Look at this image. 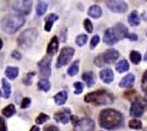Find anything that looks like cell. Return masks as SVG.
Segmentation results:
<instances>
[{
	"label": "cell",
	"mask_w": 147,
	"mask_h": 131,
	"mask_svg": "<svg viewBox=\"0 0 147 131\" xmlns=\"http://www.w3.org/2000/svg\"><path fill=\"white\" fill-rule=\"evenodd\" d=\"M144 112H145V107L142 105V103L140 102L139 100H134L130 109L131 116L135 118H140L143 116Z\"/></svg>",
	"instance_id": "12"
},
{
	"label": "cell",
	"mask_w": 147,
	"mask_h": 131,
	"mask_svg": "<svg viewBox=\"0 0 147 131\" xmlns=\"http://www.w3.org/2000/svg\"><path fill=\"white\" fill-rule=\"evenodd\" d=\"M24 1H27V0H24Z\"/></svg>",
	"instance_id": "48"
},
{
	"label": "cell",
	"mask_w": 147,
	"mask_h": 131,
	"mask_svg": "<svg viewBox=\"0 0 147 131\" xmlns=\"http://www.w3.org/2000/svg\"><path fill=\"white\" fill-rule=\"evenodd\" d=\"M141 88L144 93L147 95V71L144 74L143 78H142V82H141Z\"/></svg>",
	"instance_id": "36"
},
{
	"label": "cell",
	"mask_w": 147,
	"mask_h": 131,
	"mask_svg": "<svg viewBox=\"0 0 147 131\" xmlns=\"http://www.w3.org/2000/svg\"><path fill=\"white\" fill-rule=\"evenodd\" d=\"M134 81H135L134 76L133 74H128V75H127L126 76H124L121 79V82H120L119 85H120L121 88H131V87L134 86Z\"/></svg>",
	"instance_id": "16"
},
{
	"label": "cell",
	"mask_w": 147,
	"mask_h": 131,
	"mask_svg": "<svg viewBox=\"0 0 147 131\" xmlns=\"http://www.w3.org/2000/svg\"><path fill=\"white\" fill-rule=\"evenodd\" d=\"M88 14L93 18H99L102 15V9L99 5H92L88 10Z\"/></svg>",
	"instance_id": "19"
},
{
	"label": "cell",
	"mask_w": 147,
	"mask_h": 131,
	"mask_svg": "<svg viewBox=\"0 0 147 131\" xmlns=\"http://www.w3.org/2000/svg\"><path fill=\"white\" fill-rule=\"evenodd\" d=\"M129 127L131 128V129H133V130H140L141 128H142V123L140 122V121H139V120H137V119H133V120H131L130 122H129Z\"/></svg>",
	"instance_id": "31"
},
{
	"label": "cell",
	"mask_w": 147,
	"mask_h": 131,
	"mask_svg": "<svg viewBox=\"0 0 147 131\" xmlns=\"http://www.w3.org/2000/svg\"><path fill=\"white\" fill-rule=\"evenodd\" d=\"M95 63L98 66V67H102L103 66V64L105 63L104 61H103V58H102V55L101 56H98L95 58Z\"/></svg>",
	"instance_id": "39"
},
{
	"label": "cell",
	"mask_w": 147,
	"mask_h": 131,
	"mask_svg": "<svg viewBox=\"0 0 147 131\" xmlns=\"http://www.w3.org/2000/svg\"><path fill=\"white\" fill-rule=\"evenodd\" d=\"M71 111L69 109H63L58 112H56L54 114V119L59 122V123H62V124H67L71 118Z\"/></svg>",
	"instance_id": "13"
},
{
	"label": "cell",
	"mask_w": 147,
	"mask_h": 131,
	"mask_svg": "<svg viewBox=\"0 0 147 131\" xmlns=\"http://www.w3.org/2000/svg\"><path fill=\"white\" fill-rule=\"evenodd\" d=\"M130 58H131V61L133 62V63L134 64H138L140 63L141 61V55L139 51H131V54H130Z\"/></svg>",
	"instance_id": "29"
},
{
	"label": "cell",
	"mask_w": 147,
	"mask_h": 131,
	"mask_svg": "<svg viewBox=\"0 0 147 131\" xmlns=\"http://www.w3.org/2000/svg\"><path fill=\"white\" fill-rule=\"evenodd\" d=\"M128 36V29L122 23H117L115 27L107 29L103 35V41L109 45H113L119 40Z\"/></svg>",
	"instance_id": "2"
},
{
	"label": "cell",
	"mask_w": 147,
	"mask_h": 131,
	"mask_svg": "<svg viewBox=\"0 0 147 131\" xmlns=\"http://www.w3.org/2000/svg\"><path fill=\"white\" fill-rule=\"evenodd\" d=\"M40 70V76L42 80H47L51 76V57H45L38 63Z\"/></svg>",
	"instance_id": "7"
},
{
	"label": "cell",
	"mask_w": 147,
	"mask_h": 131,
	"mask_svg": "<svg viewBox=\"0 0 147 131\" xmlns=\"http://www.w3.org/2000/svg\"><path fill=\"white\" fill-rule=\"evenodd\" d=\"M82 78L83 80L84 81V82L86 83L87 87L90 88L92 87L95 82H96V77H95V75L93 72L91 71H87V72H84L82 76Z\"/></svg>",
	"instance_id": "17"
},
{
	"label": "cell",
	"mask_w": 147,
	"mask_h": 131,
	"mask_svg": "<svg viewBox=\"0 0 147 131\" xmlns=\"http://www.w3.org/2000/svg\"><path fill=\"white\" fill-rule=\"evenodd\" d=\"M19 73V69L16 67H8L5 70V75L9 80H15Z\"/></svg>",
	"instance_id": "21"
},
{
	"label": "cell",
	"mask_w": 147,
	"mask_h": 131,
	"mask_svg": "<svg viewBox=\"0 0 147 131\" xmlns=\"http://www.w3.org/2000/svg\"><path fill=\"white\" fill-rule=\"evenodd\" d=\"M38 87L40 90H42L44 92H48L50 90L51 84H50L49 81H47V80H40L38 82Z\"/></svg>",
	"instance_id": "28"
},
{
	"label": "cell",
	"mask_w": 147,
	"mask_h": 131,
	"mask_svg": "<svg viewBox=\"0 0 147 131\" xmlns=\"http://www.w3.org/2000/svg\"><path fill=\"white\" fill-rule=\"evenodd\" d=\"M128 21H129V23H130L131 26L136 27V26H139L140 25V17L138 15L137 11H134V12H132L129 15V16H128Z\"/></svg>",
	"instance_id": "22"
},
{
	"label": "cell",
	"mask_w": 147,
	"mask_h": 131,
	"mask_svg": "<svg viewBox=\"0 0 147 131\" xmlns=\"http://www.w3.org/2000/svg\"><path fill=\"white\" fill-rule=\"evenodd\" d=\"M31 103V100L30 98H24L22 101V104H21V108L22 109H26L29 106Z\"/></svg>",
	"instance_id": "38"
},
{
	"label": "cell",
	"mask_w": 147,
	"mask_h": 131,
	"mask_svg": "<svg viewBox=\"0 0 147 131\" xmlns=\"http://www.w3.org/2000/svg\"><path fill=\"white\" fill-rule=\"evenodd\" d=\"M30 131H40V129H39V127H37V126H33V127L31 128Z\"/></svg>",
	"instance_id": "44"
},
{
	"label": "cell",
	"mask_w": 147,
	"mask_h": 131,
	"mask_svg": "<svg viewBox=\"0 0 147 131\" xmlns=\"http://www.w3.org/2000/svg\"><path fill=\"white\" fill-rule=\"evenodd\" d=\"M87 40H88V36L85 35V34H81V35L77 37L76 44L78 46H83V45H84L87 43Z\"/></svg>",
	"instance_id": "30"
},
{
	"label": "cell",
	"mask_w": 147,
	"mask_h": 131,
	"mask_svg": "<svg viewBox=\"0 0 147 131\" xmlns=\"http://www.w3.org/2000/svg\"><path fill=\"white\" fill-rule=\"evenodd\" d=\"M11 57H12L13 58H15L16 60H21V58H22L21 53H20L19 51H13L11 52Z\"/></svg>",
	"instance_id": "40"
},
{
	"label": "cell",
	"mask_w": 147,
	"mask_h": 131,
	"mask_svg": "<svg viewBox=\"0 0 147 131\" xmlns=\"http://www.w3.org/2000/svg\"><path fill=\"white\" fill-rule=\"evenodd\" d=\"M58 50H59V39H58L57 36H54L52 38V39L47 46V51L49 56H53V55H55V53H57Z\"/></svg>",
	"instance_id": "14"
},
{
	"label": "cell",
	"mask_w": 147,
	"mask_h": 131,
	"mask_svg": "<svg viewBox=\"0 0 147 131\" xmlns=\"http://www.w3.org/2000/svg\"><path fill=\"white\" fill-rule=\"evenodd\" d=\"M78 63H79V61H76V62H74L71 65V67L68 69V75L70 76H76L77 74H78V70H79V67H78Z\"/></svg>",
	"instance_id": "27"
},
{
	"label": "cell",
	"mask_w": 147,
	"mask_h": 131,
	"mask_svg": "<svg viewBox=\"0 0 147 131\" xmlns=\"http://www.w3.org/2000/svg\"><path fill=\"white\" fill-rule=\"evenodd\" d=\"M74 88H75V92H74L75 94H80L84 90V85L81 82H75Z\"/></svg>",
	"instance_id": "35"
},
{
	"label": "cell",
	"mask_w": 147,
	"mask_h": 131,
	"mask_svg": "<svg viewBox=\"0 0 147 131\" xmlns=\"http://www.w3.org/2000/svg\"><path fill=\"white\" fill-rule=\"evenodd\" d=\"M128 37V39H130V40H137L138 39V36L135 34V33H132V34H130V35H128L127 36Z\"/></svg>",
	"instance_id": "43"
},
{
	"label": "cell",
	"mask_w": 147,
	"mask_h": 131,
	"mask_svg": "<svg viewBox=\"0 0 147 131\" xmlns=\"http://www.w3.org/2000/svg\"><path fill=\"white\" fill-rule=\"evenodd\" d=\"M119 57H120L119 51L115 49H109L102 54V58L104 63L109 64L115 63Z\"/></svg>",
	"instance_id": "11"
},
{
	"label": "cell",
	"mask_w": 147,
	"mask_h": 131,
	"mask_svg": "<svg viewBox=\"0 0 147 131\" xmlns=\"http://www.w3.org/2000/svg\"><path fill=\"white\" fill-rule=\"evenodd\" d=\"M59 19V16L55 14H50L46 17V24H45V30L47 32H50L53 23Z\"/></svg>",
	"instance_id": "18"
},
{
	"label": "cell",
	"mask_w": 147,
	"mask_h": 131,
	"mask_svg": "<svg viewBox=\"0 0 147 131\" xmlns=\"http://www.w3.org/2000/svg\"><path fill=\"white\" fill-rule=\"evenodd\" d=\"M49 119V116H47V114L45 113H40L35 119V123L37 124H44L45 122H47V120Z\"/></svg>",
	"instance_id": "32"
},
{
	"label": "cell",
	"mask_w": 147,
	"mask_h": 131,
	"mask_svg": "<svg viewBox=\"0 0 147 131\" xmlns=\"http://www.w3.org/2000/svg\"><path fill=\"white\" fill-rule=\"evenodd\" d=\"M100 78L105 83H111L114 81V73L111 69H104L100 72Z\"/></svg>",
	"instance_id": "15"
},
{
	"label": "cell",
	"mask_w": 147,
	"mask_h": 131,
	"mask_svg": "<svg viewBox=\"0 0 147 131\" xmlns=\"http://www.w3.org/2000/svg\"><path fill=\"white\" fill-rule=\"evenodd\" d=\"M66 100H67V93L65 91H61L54 96V101L59 106L64 105L66 102Z\"/></svg>",
	"instance_id": "20"
},
{
	"label": "cell",
	"mask_w": 147,
	"mask_h": 131,
	"mask_svg": "<svg viewBox=\"0 0 147 131\" xmlns=\"http://www.w3.org/2000/svg\"><path fill=\"white\" fill-rule=\"evenodd\" d=\"M2 84H3V98L9 99V96H10V94H11L10 84L5 79L2 80Z\"/></svg>",
	"instance_id": "25"
},
{
	"label": "cell",
	"mask_w": 147,
	"mask_h": 131,
	"mask_svg": "<svg viewBox=\"0 0 147 131\" xmlns=\"http://www.w3.org/2000/svg\"><path fill=\"white\" fill-rule=\"evenodd\" d=\"M114 98L113 96L104 91H96L93 93H89L84 97V101L87 103H93L96 105H109L113 102Z\"/></svg>",
	"instance_id": "4"
},
{
	"label": "cell",
	"mask_w": 147,
	"mask_h": 131,
	"mask_svg": "<svg viewBox=\"0 0 147 131\" xmlns=\"http://www.w3.org/2000/svg\"><path fill=\"white\" fill-rule=\"evenodd\" d=\"M25 23V19L20 15H9L3 18L1 27L3 32L9 34L16 33Z\"/></svg>",
	"instance_id": "3"
},
{
	"label": "cell",
	"mask_w": 147,
	"mask_h": 131,
	"mask_svg": "<svg viewBox=\"0 0 147 131\" xmlns=\"http://www.w3.org/2000/svg\"><path fill=\"white\" fill-rule=\"evenodd\" d=\"M47 9V3H46L45 2H40L37 4L36 6V14L39 16L43 15L46 11Z\"/></svg>",
	"instance_id": "26"
},
{
	"label": "cell",
	"mask_w": 147,
	"mask_h": 131,
	"mask_svg": "<svg viewBox=\"0 0 147 131\" xmlns=\"http://www.w3.org/2000/svg\"><path fill=\"white\" fill-rule=\"evenodd\" d=\"M38 36V32L35 28H29L23 31L17 39V43L19 46L24 50L30 48Z\"/></svg>",
	"instance_id": "5"
},
{
	"label": "cell",
	"mask_w": 147,
	"mask_h": 131,
	"mask_svg": "<svg viewBox=\"0 0 147 131\" xmlns=\"http://www.w3.org/2000/svg\"><path fill=\"white\" fill-rule=\"evenodd\" d=\"M2 113L4 117L6 118H10L12 117L15 113H16V107L14 105L10 104L9 106H7L6 107H4L2 111Z\"/></svg>",
	"instance_id": "24"
},
{
	"label": "cell",
	"mask_w": 147,
	"mask_h": 131,
	"mask_svg": "<svg viewBox=\"0 0 147 131\" xmlns=\"http://www.w3.org/2000/svg\"><path fill=\"white\" fill-rule=\"evenodd\" d=\"M0 96H1V92H0Z\"/></svg>",
	"instance_id": "47"
},
{
	"label": "cell",
	"mask_w": 147,
	"mask_h": 131,
	"mask_svg": "<svg viewBox=\"0 0 147 131\" xmlns=\"http://www.w3.org/2000/svg\"><path fill=\"white\" fill-rule=\"evenodd\" d=\"M31 7H32V3L30 0H21V1H17L16 2L14 8L17 10L22 12L24 15H28L29 14L30 10H31Z\"/></svg>",
	"instance_id": "10"
},
{
	"label": "cell",
	"mask_w": 147,
	"mask_h": 131,
	"mask_svg": "<svg viewBox=\"0 0 147 131\" xmlns=\"http://www.w3.org/2000/svg\"><path fill=\"white\" fill-rule=\"evenodd\" d=\"M44 131H59V130L58 127H56L54 125H49L44 129Z\"/></svg>",
	"instance_id": "42"
},
{
	"label": "cell",
	"mask_w": 147,
	"mask_h": 131,
	"mask_svg": "<svg viewBox=\"0 0 147 131\" xmlns=\"http://www.w3.org/2000/svg\"><path fill=\"white\" fill-rule=\"evenodd\" d=\"M116 70L119 73H124L127 72L129 70V63L126 59H123L121 61H120L117 64H116Z\"/></svg>",
	"instance_id": "23"
},
{
	"label": "cell",
	"mask_w": 147,
	"mask_h": 131,
	"mask_svg": "<svg viewBox=\"0 0 147 131\" xmlns=\"http://www.w3.org/2000/svg\"><path fill=\"white\" fill-rule=\"evenodd\" d=\"M0 131H7V127H6L5 121L1 117H0Z\"/></svg>",
	"instance_id": "41"
},
{
	"label": "cell",
	"mask_w": 147,
	"mask_h": 131,
	"mask_svg": "<svg viewBox=\"0 0 147 131\" xmlns=\"http://www.w3.org/2000/svg\"><path fill=\"white\" fill-rule=\"evenodd\" d=\"M100 125L107 130H115L122 125L123 117L115 110L106 109L101 112L99 116Z\"/></svg>",
	"instance_id": "1"
},
{
	"label": "cell",
	"mask_w": 147,
	"mask_h": 131,
	"mask_svg": "<svg viewBox=\"0 0 147 131\" xmlns=\"http://www.w3.org/2000/svg\"><path fill=\"white\" fill-rule=\"evenodd\" d=\"M145 60H146L147 61V52H146V57H145Z\"/></svg>",
	"instance_id": "46"
},
{
	"label": "cell",
	"mask_w": 147,
	"mask_h": 131,
	"mask_svg": "<svg viewBox=\"0 0 147 131\" xmlns=\"http://www.w3.org/2000/svg\"><path fill=\"white\" fill-rule=\"evenodd\" d=\"M74 124V131H94L95 124L90 118H77Z\"/></svg>",
	"instance_id": "8"
},
{
	"label": "cell",
	"mask_w": 147,
	"mask_h": 131,
	"mask_svg": "<svg viewBox=\"0 0 147 131\" xmlns=\"http://www.w3.org/2000/svg\"><path fill=\"white\" fill-rule=\"evenodd\" d=\"M75 53V50L71 47H65L61 50L60 54L58 57L56 67L61 68L70 63L71 58L73 57Z\"/></svg>",
	"instance_id": "6"
},
{
	"label": "cell",
	"mask_w": 147,
	"mask_h": 131,
	"mask_svg": "<svg viewBox=\"0 0 147 131\" xmlns=\"http://www.w3.org/2000/svg\"><path fill=\"white\" fill-rule=\"evenodd\" d=\"M108 8L115 13H124L127 10V4L123 0H107Z\"/></svg>",
	"instance_id": "9"
},
{
	"label": "cell",
	"mask_w": 147,
	"mask_h": 131,
	"mask_svg": "<svg viewBox=\"0 0 147 131\" xmlns=\"http://www.w3.org/2000/svg\"><path fill=\"white\" fill-rule=\"evenodd\" d=\"M35 76V73L34 72H30V73H28V74H27V76L23 78V83L25 84V85H27V86H29V85H31L32 84V79H33V77Z\"/></svg>",
	"instance_id": "33"
},
{
	"label": "cell",
	"mask_w": 147,
	"mask_h": 131,
	"mask_svg": "<svg viewBox=\"0 0 147 131\" xmlns=\"http://www.w3.org/2000/svg\"><path fill=\"white\" fill-rule=\"evenodd\" d=\"M99 41H100L99 36H98V35H95V36L92 38L91 41H90V48H91V49H94V48L97 45V44L99 43Z\"/></svg>",
	"instance_id": "37"
},
{
	"label": "cell",
	"mask_w": 147,
	"mask_h": 131,
	"mask_svg": "<svg viewBox=\"0 0 147 131\" xmlns=\"http://www.w3.org/2000/svg\"><path fill=\"white\" fill-rule=\"evenodd\" d=\"M84 28L88 33H92L93 32V25L92 22L90 21V19H85L84 21Z\"/></svg>",
	"instance_id": "34"
},
{
	"label": "cell",
	"mask_w": 147,
	"mask_h": 131,
	"mask_svg": "<svg viewBox=\"0 0 147 131\" xmlns=\"http://www.w3.org/2000/svg\"><path fill=\"white\" fill-rule=\"evenodd\" d=\"M2 47H3V41L2 39H0V50L2 49Z\"/></svg>",
	"instance_id": "45"
}]
</instances>
